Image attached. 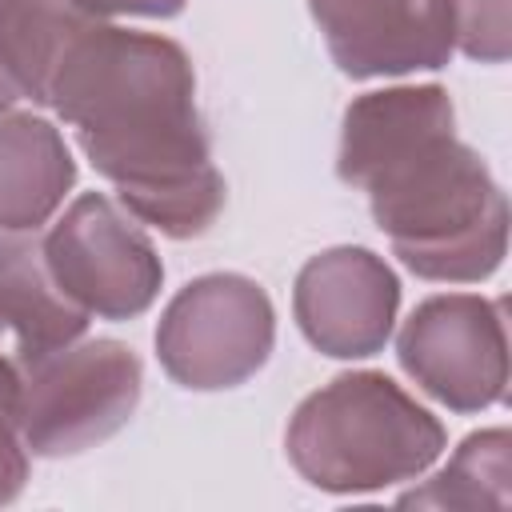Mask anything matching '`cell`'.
<instances>
[{
	"label": "cell",
	"mask_w": 512,
	"mask_h": 512,
	"mask_svg": "<svg viewBox=\"0 0 512 512\" xmlns=\"http://www.w3.org/2000/svg\"><path fill=\"white\" fill-rule=\"evenodd\" d=\"M48 108L140 224L188 240L220 216L224 176L196 112V76L168 36L88 20L52 76Z\"/></svg>",
	"instance_id": "6da1fadb"
},
{
	"label": "cell",
	"mask_w": 512,
	"mask_h": 512,
	"mask_svg": "<svg viewBox=\"0 0 512 512\" xmlns=\"http://www.w3.org/2000/svg\"><path fill=\"white\" fill-rule=\"evenodd\" d=\"M400 264L424 280H484L508 248V200L488 164L436 128L380 160L364 184Z\"/></svg>",
	"instance_id": "7a4b0ae2"
},
{
	"label": "cell",
	"mask_w": 512,
	"mask_h": 512,
	"mask_svg": "<svg viewBox=\"0 0 512 512\" xmlns=\"http://www.w3.org/2000/svg\"><path fill=\"white\" fill-rule=\"evenodd\" d=\"M444 424L384 372H348L300 400L284 448L320 492H380L444 452Z\"/></svg>",
	"instance_id": "3957f363"
},
{
	"label": "cell",
	"mask_w": 512,
	"mask_h": 512,
	"mask_svg": "<svg viewBox=\"0 0 512 512\" xmlns=\"http://www.w3.org/2000/svg\"><path fill=\"white\" fill-rule=\"evenodd\" d=\"M140 356L120 340H72L20 368V428L32 456H76L140 404Z\"/></svg>",
	"instance_id": "277c9868"
},
{
	"label": "cell",
	"mask_w": 512,
	"mask_h": 512,
	"mask_svg": "<svg viewBox=\"0 0 512 512\" xmlns=\"http://www.w3.org/2000/svg\"><path fill=\"white\" fill-rule=\"evenodd\" d=\"M272 340V300L240 272H208L184 284L156 324L164 372L192 392L244 384L264 368Z\"/></svg>",
	"instance_id": "5b68a950"
},
{
	"label": "cell",
	"mask_w": 512,
	"mask_h": 512,
	"mask_svg": "<svg viewBox=\"0 0 512 512\" xmlns=\"http://www.w3.org/2000/svg\"><path fill=\"white\" fill-rule=\"evenodd\" d=\"M40 240L52 280L88 316L132 320L152 308L164 264L124 204L84 192Z\"/></svg>",
	"instance_id": "8992f818"
},
{
	"label": "cell",
	"mask_w": 512,
	"mask_h": 512,
	"mask_svg": "<svg viewBox=\"0 0 512 512\" xmlns=\"http://www.w3.org/2000/svg\"><path fill=\"white\" fill-rule=\"evenodd\" d=\"M400 368L452 412H480L508 396L504 304L472 292L428 296L396 340Z\"/></svg>",
	"instance_id": "52a82bcc"
},
{
	"label": "cell",
	"mask_w": 512,
	"mask_h": 512,
	"mask_svg": "<svg viewBox=\"0 0 512 512\" xmlns=\"http://www.w3.org/2000/svg\"><path fill=\"white\" fill-rule=\"evenodd\" d=\"M400 304L392 268L368 248H328L312 256L292 292V312L312 348L360 360L388 344Z\"/></svg>",
	"instance_id": "ba28073f"
},
{
	"label": "cell",
	"mask_w": 512,
	"mask_h": 512,
	"mask_svg": "<svg viewBox=\"0 0 512 512\" xmlns=\"http://www.w3.org/2000/svg\"><path fill=\"white\" fill-rule=\"evenodd\" d=\"M308 8L352 80L440 68L456 52L448 0H308Z\"/></svg>",
	"instance_id": "9c48e42d"
},
{
	"label": "cell",
	"mask_w": 512,
	"mask_h": 512,
	"mask_svg": "<svg viewBox=\"0 0 512 512\" xmlns=\"http://www.w3.org/2000/svg\"><path fill=\"white\" fill-rule=\"evenodd\" d=\"M88 328V312L76 308L44 260L40 232H4L0 236V348L24 368Z\"/></svg>",
	"instance_id": "30bf717a"
},
{
	"label": "cell",
	"mask_w": 512,
	"mask_h": 512,
	"mask_svg": "<svg viewBox=\"0 0 512 512\" xmlns=\"http://www.w3.org/2000/svg\"><path fill=\"white\" fill-rule=\"evenodd\" d=\"M76 180L72 152L48 120L0 108V232L40 228Z\"/></svg>",
	"instance_id": "8fae6325"
},
{
	"label": "cell",
	"mask_w": 512,
	"mask_h": 512,
	"mask_svg": "<svg viewBox=\"0 0 512 512\" xmlns=\"http://www.w3.org/2000/svg\"><path fill=\"white\" fill-rule=\"evenodd\" d=\"M88 20L96 16L68 0H0V108L48 104L52 76Z\"/></svg>",
	"instance_id": "7c38bea8"
},
{
	"label": "cell",
	"mask_w": 512,
	"mask_h": 512,
	"mask_svg": "<svg viewBox=\"0 0 512 512\" xmlns=\"http://www.w3.org/2000/svg\"><path fill=\"white\" fill-rule=\"evenodd\" d=\"M456 112L444 88L420 84V88H388V92H368L348 104L344 112V132H340V180L364 184V176L388 160L396 148L412 144L424 132L452 128Z\"/></svg>",
	"instance_id": "4fadbf2b"
},
{
	"label": "cell",
	"mask_w": 512,
	"mask_h": 512,
	"mask_svg": "<svg viewBox=\"0 0 512 512\" xmlns=\"http://www.w3.org/2000/svg\"><path fill=\"white\" fill-rule=\"evenodd\" d=\"M508 428H488V432H472L456 456L424 484L400 496V504L408 508H492L504 512L512 492V464H508Z\"/></svg>",
	"instance_id": "5bb4252c"
},
{
	"label": "cell",
	"mask_w": 512,
	"mask_h": 512,
	"mask_svg": "<svg viewBox=\"0 0 512 512\" xmlns=\"http://www.w3.org/2000/svg\"><path fill=\"white\" fill-rule=\"evenodd\" d=\"M456 48L480 64H504L512 52V0H448Z\"/></svg>",
	"instance_id": "9a60e30c"
},
{
	"label": "cell",
	"mask_w": 512,
	"mask_h": 512,
	"mask_svg": "<svg viewBox=\"0 0 512 512\" xmlns=\"http://www.w3.org/2000/svg\"><path fill=\"white\" fill-rule=\"evenodd\" d=\"M28 444L20 428V364L0 348V504H12L28 480Z\"/></svg>",
	"instance_id": "2e32d148"
},
{
	"label": "cell",
	"mask_w": 512,
	"mask_h": 512,
	"mask_svg": "<svg viewBox=\"0 0 512 512\" xmlns=\"http://www.w3.org/2000/svg\"><path fill=\"white\" fill-rule=\"evenodd\" d=\"M88 16H176L184 0H68Z\"/></svg>",
	"instance_id": "e0dca14e"
}]
</instances>
